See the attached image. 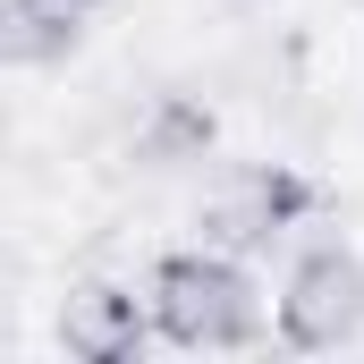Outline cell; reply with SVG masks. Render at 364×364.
<instances>
[{
  "instance_id": "cell-4",
  "label": "cell",
  "mask_w": 364,
  "mask_h": 364,
  "mask_svg": "<svg viewBox=\"0 0 364 364\" xmlns=\"http://www.w3.org/2000/svg\"><path fill=\"white\" fill-rule=\"evenodd\" d=\"M153 339H161V322H153V288L85 279V288H68V305H60V348H68L77 364H136Z\"/></svg>"
},
{
  "instance_id": "cell-5",
  "label": "cell",
  "mask_w": 364,
  "mask_h": 364,
  "mask_svg": "<svg viewBox=\"0 0 364 364\" xmlns=\"http://www.w3.org/2000/svg\"><path fill=\"white\" fill-rule=\"evenodd\" d=\"M102 9H110V0H9V60H17V68L68 60L77 34H85Z\"/></svg>"
},
{
  "instance_id": "cell-3",
  "label": "cell",
  "mask_w": 364,
  "mask_h": 364,
  "mask_svg": "<svg viewBox=\"0 0 364 364\" xmlns=\"http://www.w3.org/2000/svg\"><path fill=\"white\" fill-rule=\"evenodd\" d=\"M314 203L322 195H314L305 170H288V161H237L229 178L212 186V203H203V237L229 246V255H263L288 229L314 220Z\"/></svg>"
},
{
  "instance_id": "cell-1",
  "label": "cell",
  "mask_w": 364,
  "mask_h": 364,
  "mask_svg": "<svg viewBox=\"0 0 364 364\" xmlns=\"http://www.w3.org/2000/svg\"><path fill=\"white\" fill-rule=\"evenodd\" d=\"M144 288H153V322H161V339L186 348V356H246V348L272 331L246 255H229V246H212V237L161 255Z\"/></svg>"
},
{
  "instance_id": "cell-2",
  "label": "cell",
  "mask_w": 364,
  "mask_h": 364,
  "mask_svg": "<svg viewBox=\"0 0 364 364\" xmlns=\"http://www.w3.org/2000/svg\"><path fill=\"white\" fill-rule=\"evenodd\" d=\"M272 331L288 356H339L364 331V255L339 246V237L305 246L272 296Z\"/></svg>"
},
{
  "instance_id": "cell-6",
  "label": "cell",
  "mask_w": 364,
  "mask_h": 364,
  "mask_svg": "<svg viewBox=\"0 0 364 364\" xmlns=\"http://www.w3.org/2000/svg\"><path fill=\"white\" fill-rule=\"evenodd\" d=\"M212 110L195 102V93H161L144 119H136V161H153V170H186V161H203L212 153Z\"/></svg>"
}]
</instances>
